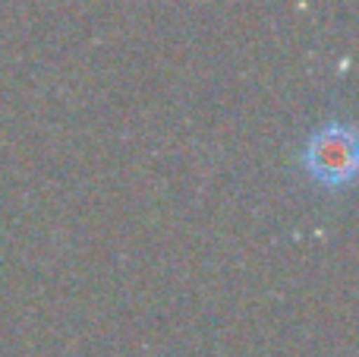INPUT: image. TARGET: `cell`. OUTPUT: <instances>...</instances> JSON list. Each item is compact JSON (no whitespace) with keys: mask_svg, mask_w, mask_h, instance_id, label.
<instances>
[{"mask_svg":"<svg viewBox=\"0 0 359 357\" xmlns=\"http://www.w3.org/2000/svg\"><path fill=\"white\" fill-rule=\"evenodd\" d=\"M303 164L318 183L325 187H341L350 183L356 168V143L350 126H322L318 133H312L309 145L303 152Z\"/></svg>","mask_w":359,"mask_h":357,"instance_id":"6da1fadb","label":"cell"}]
</instances>
